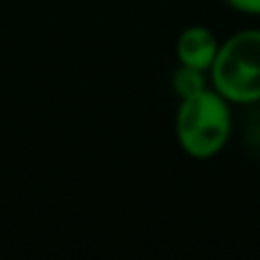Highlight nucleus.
Instances as JSON below:
<instances>
[{
    "mask_svg": "<svg viewBox=\"0 0 260 260\" xmlns=\"http://www.w3.org/2000/svg\"><path fill=\"white\" fill-rule=\"evenodd\" d=\"M171 85H174V91L180 96V99L194 96V94H199V91L208 89L206 87V71L180 64V67L176 69V73H174Z\"/></svg>",
    "mask_w": 260,
    "mask_h": 260,
    "instance_id": "20e7f679",
    "label": "nucleus"
},
{
    "mask_svg": "<svg viewBox=\"0 0 260 260\" xmlns=\"http://www.w3.org/2000/svg\"><path fill=\"white\" fill-rule=\"evenodd\" d=\"M229 7H233L235 12L251 14V16H260V0H226Z\"/></svg>",
    "mask_w": 260,
    "mask_h": 260,
    "instance_id": "39448f33",
    "label": "nucleus"
},
{
    "mask_svg": "<svg viewBox=\"0 0 260 260\" xmlns=\"http://www.w3.org/2000/svg\"><path fill=\"white\" fill-rule=\"evenodd\" d=\"M212 89L229 103L253 105L260 101V30H242L219 46L210 67Z\"/></svg>",
    "mask_w": 260,
    "mask_h": 260,
    "instance_id": "f03ea898",
    "label": "nucleus"
},
{
    "mask_svg": "<svg viewBox=\"0 0 260 260\" xmlns=\"http://www.w3.org/2000/svg\"><path fill=\"white\" fill-rule=\"evenodd\" d=\"M229 101L215 89H203L180 99L176 114V137L187 155L197 160L215 157L231 137Z\"/></svg>",
    "mask_w": 260,
    "mask_h": 260,
    "instance_id": "f257e3e1",
    "label": "nucleus"
},
{
    "mask_svg": "<svg viewBox=\"0 0 260 260\" xmlns=\"http://www.w3.org/2000/svg\"><path fill=\"white\" fill-rule=\"evenodd\" d=\"M217 53H219V41L208 27L192 25L185 27L180 32L178 41H176V55L178 62L185 67L201 69V71H210L212 62H215Z\"/></svg>",
    "mask_w": 260,
    "mask_h": 260,
    "instance_id": "7ed1b4c3",
    "label": "nucleus"
}]
</instances>
